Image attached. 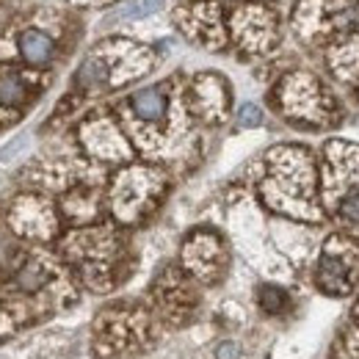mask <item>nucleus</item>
<instances>
[{"instance_id":"nucleus-1","label":"nucleus","mask_w":359,"mask_h":359,"mask_svg":"<svg viewBox=\"0 0 359 359\" xmlns=\"http://www.w3.org/2000/svg\"><path fill=\"white\" fill-rule=\"evenodd\" d=\"M271 175L263 182V199L273 210L293 219L318 222L320 208L315 199L313 158L299 147H279L271 152Z\"/></svg>"},{"instance_id":"nucleus-2","label":"nucleus","mask_w":359,"mask_h":359,"mask_svg":"<svg viewBox=\"0 0 359 359\" xmlns=\"http://www.w3.org/2000/svg\"><path fill=\"white\" fill-rule=\"evenodd\" d=\"M64 255L81 269V276L94 290H111L116 285V263L122 241L111 226H86L67 238Z\"/></svg>"},{"instance_id":"nucleus-3","label":"nucleus","mask_w":359,"mask_h":359,"mask_svg":"<svg viewBox=\"0 0 359 359\" xmlns=\"http://www.w3.org/2000/svg\"><path fill=\"white\" fill-rule=\"evenodd\" d=\"M152 343V320L135 307H111L94 320V354L130 357Z\"/></svg>"},{"instance_id":"nucleus-4","label":"nucleus","mask_w":359,"mask_h":359,"mask_svg":"<svg viewBox=\"0 0 359 359\" xmlns=\"http://www.w3.org/2000/svg\"><path fill=\"white\" fill-rule=\"evenodd\" d=\"M163 188H166V177L158 169H149V166L122 169L111 188L114 216L125 224L141 222L147 213L155 210V205L163 196Z\"/></svg>"},{"instance_id":"nucleus-5","label":"nucleus","mask_w":359,"mask_h":359,"mask_svg":"<svg viewBox=\"0 0 359 359\" xmlns=\"http://www.w3.org/2000/svg\"><path fill=\"white\" fill-rule=\"evenodd\" d=\"M315 285L326 296H348L359 285V243L357 238L337 232L323 243L315 266Z\"/></svg>"},{"instance_id":"nucleus-6","label":"nucleus","mask_w":359,"mask_h":359,"mask_svg":"<svg viewBox=\"0 0 359 359\" xmlns=\"http://www.w3.org/2000/svg\"><path fill=\"white\" fill-rule=\"evenodd\" d=\"M279 111L290 122L310 125V128H323L334 122V102L329 91H323V86L307 72H296L282 83Z\"/></svg>"},{"instance_id":"nucleus-7","label":"nucleus","mask_w":359,"mask_h":359,"mask_svg":"<svg viewBox=\"0 0 359 359\" xmlns=\"http://www.w3.org/2000/svg\"><path fill=\"white\" fill-rule=\"evenodd\" d=\"M182 266L188 269L191 276H196L205 285L219 282L226 273V266H229L224 241L216 232H208V229L194 232L182 246Z\"/></svg>"},{"instance_id":"nucleus-8","label":"nucleus","mask_w":359,"mask_h":359,"mask_svg":"<svg viewBox=\"0 0 359 359\" xmlns=\"http://www.w3.org/2000/svg\"><path fill=\"white\" fill-rule=\"evenodd\" d=\"M152 296H155V307H158L161 318L172 326L185 323L191 313L196 310V290L177 269H169L155 282Z\"/></svg>"},{"instance_id":"nucleus-9","label":"nucleus","mask_w":359,"mask_h":359,"mask_svg":"<svg viewBox=\"0 0 359 359\" xmlns=\"http://www.w3.org/2000/svg\"><path fill=\"white\" fill-rule=\"evenodd\" d=\"M11 226L20 235H31V238H50L55 232V213L45 199L36 196H22L14 202L11 210Z\"/></svg>"},{"instance_id":"nucleus-10","label":"nucleus","mask_w":359,"mask_h":359,"mask_svg":"<svg viewBox=\"0 0 359 359\" xmlns=\"http://www.w3.org/2000/svg\"><path fill=\"white\" fill-rule=\"evenodd\" d=\"M191 105L205 122H222L226 114V89L213 75H202L191 89Z\"/></svg>"},{"instance_id":"nucleus-11","label":"nucleus","mask_w":359,"mask_h":359,"mask_svg":"<svg viewBox=\"0 0 359 359\" xmlns=\"http://www.w3.org/2000/svg\"><path fill=\"white\" fill-rule=\"evenodd\" d=\"M128 105L135 119H141L144 125H161L169 114V94L163 86H147L135 91L128 100Z\"/></svg>"},{"instance_id":"nucleus-12","label":"nucleus","mask_w":359,"mask_h":359,"mask_svg":"<svg viewBox=\"0 0 359 359\" xmlns=\"http://www.w3.org/2000/svg\"><path fill=\"white\" fill-rule=\"evenodd\" d=\"M86 141H89L91 152H97L100 158H108V161H122L130 155L128 144L122 141V135L114 130L111 122H89L86 125Z\"/></svg>"},{"instance_id":"nucleus-13","label":"nucleus","mask_w":359,"mask_h":359,"mask_svg":"<svg viewBox=\"0 0 359 359\" xmlns=\"http://www.w3.org/2000/svg\"><path fill=\"white\" fill-rule=\"evenodd\" d=\"M20 50L25 55V61L34 64V67H42L53 58V42L42 31H25L22 39H20Z\"/></svg>"},{"instance_id":"nucleus-14","label":"nucleus","mask_w":359,"mask_h":359,"mask_svg":"<svg viewBox=\"0 0 359 359\" xmlns=\"http://www.w3.org/2000/svg\"><path fill=\"white\" fill-rule=\"evenodd\" d=\"M64 210L75 222H89L100 213V199L94 191H72L64 202Z\"/></svg>"},{"instance_id":"nucleus-15","label":"nucleus","mask_w":359,"mask_h":359,"mask_svg":"<svg viewBox=\"0 0 359 359\" xmlns=\"http://www.w3.org/2000/svg\"><path fill=\"white\" fill-rule=\"evenodd\" d=\"M334 219H337V224H340V229L346 235H351V238L359 241V191L346 194L334 205Z\"/></svg>"},{"instance_id":"nucleus-16","label":"nucleus","mask_w":359,"mask_h":359,"mask_svg":"<svg viewBox=\"0 0 359 359\" xmlns=\"http://www.w3.org/2000/svg\"><path fill=\"white\" fill-rule=\"evenodd\" d=\"M28 100V86L17 72L3 69L0 72V105L6 108H20Z\"/></svg>"},{"instance_id":"nucleus-17","label":"nucleus","mask_w":359,"mask_h":359,"mask_svg":"<svg viewBox=\"0 0 359 359\" xmlns=\"http://www.w3.org/2000/svg\"><path fill=\"white\" fill-rule=\"evenodd\" d=\"M257 304L266 315H282L290 310V296L279 285H263L257 290Z\"/></svg>"},{"instance_id":"nucleus-18","label":"nucleus","mask_w":359,"mask_h":359,"mask_svg":"<svg viewBox=\"0 0 359 359\" xmlns=\"http://www.w3.org/2000/svg\"><path fill=\"white\" fill-rule=\"evenodd\" d=\"M332 359H359V323H351L334 346Z\"/></svg>"},{"instance_id":"nucleus-19","label":"nucleus","mask_w":359,"mask_h":359,"mask_svg":"<svg viewBox=\"0 0 359 359\" xmlns=\"http://www.w3.org/2000/svg\"><path fill=\"white\" fill-rule=\"evenodd\" d=\"M238 119H241V125H243V128H249V125H260V122H263V114H260V108H257V105H243Z\"/></svg>"},{"instance_id":"nucleus-20","label":"nucleus","mask_w":359,"mask_h":359,"mask_svg":"<svg viewBox=\"0 0 359 359\" xmlns=\"http://www.w3.org/2000/svg\"><path fill=\"white\" fill-rule=\"evenodd\" d=\"M22 144H25V138H22V135H20V138H14L8 147H3V149H0V161H11V158L20 152V147H22Z\"/></svg>"},{"instance_id":"nucleus-21","label":"nucleus","mask_w":359,"mask_h":359,"mask_svg":"<svg viewBox=\"0 0 359 359\" xmlns=\"http://www.w3.org/2000/svg\"><path fill=\"white\" fill-rule=\"evenodd\" d=\"M354 315H357V318H359V304H357V310H354Z\"/></svg>"}]
</instances>
